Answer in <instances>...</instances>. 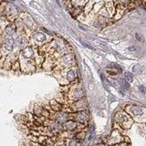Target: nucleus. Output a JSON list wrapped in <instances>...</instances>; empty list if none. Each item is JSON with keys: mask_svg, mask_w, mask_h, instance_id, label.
<instances>
[{"mask_svg": "<svg viewBox=\"0 0 146 146\" xmlns=\"http://www.w3.org/2000/svg\"><path fill=\"white\" fill-rule=\"evenodd\" d=\"M70 115L67 112H64V111H57L56 114H55L54 119L55 121L59 122V123H65L67 122L68 120H70Z\"/></svg>", "mask_w": 146, "mask_h": 146, "instance_id": "1", "label": "nucleus"}, {"mask_svg": "<svg viewBox=\"0 0 146 146\" xmlns=\"http://www.w3.org/2000/svg\"><path fill=\"white\" fill-rule=\"evenodd\" d=\"M50 107H51L52 110H54V111H60V110H61L60 104L57 102H55V100L50 102Z\"/></svg>", "mask_w": 146, "mask_h": 146, "instance_id": "6", "label": "nucleus"}, {"mask_svg": "<svg viewBox=\"0 0 146 146\" xmlns=\"http://www.w3.org/2000/svg\"><path fill=\"white\" fill-rule=\"evenodd\" d=\"M74 116H75V120L80 123H85L88 121V114H87L86 111H81L77 112L76 114H74Z\"/></svg>", "mask_w": 146, "mask_h": 146, "instance_id": "3", "label": "nucleus"}, {"mask_svg": "<svg viewBox=\"0 0 146 146\" xmlns=\"http://www.w3.org/2000/svg\"><path fill=\"white\" fill-rule=\"evenodd\" d=\"M77 126H78L77 122L73 121H68L67 122H65V129L70 131L75 130L77 128Z\"/></svg>", "mask_w": 146, "mask_h": 146, "instance_id": "4", "label": "nucleus"}, {"mask_svg": "<svg viewBox=\"0 0 146 146\" xmlns=\"http://www.w3.org/2000/svg\"><path fill=\"white\" fill-rule=\"evenodd\" d=\"M75 73L73 70H70V71H68V76H67V79L68 81H72V80H74L75 79Z\"/></svg>", "mask_w": 146, "mask_h": 146, "instance_id": "8", "label": "nucleus"}, {"mask_svg": "<svg viewBox=\"0 0 146 146\" xmlns=\"http://www.w3.org/2000/svg\"><path fill=\"white\" fill-rule=\"evenodd\" d=\"M124 77H125V80L129 82H131L132 80H133V77H132L131 73H130V72H125Z\"/></svg>", "mask_w": 146, "mask_h": 146, "instance_id": "9", "label": "nucleus"}, {"mask_svg": "<svg viewBox=\"0 0 146 146\" xmlns=\"http://www.w3.org/2000/svg\"><path fill=\"white\" fill-rule=\"evenodd\" d=\"M45 146H54V141L50 138H46L45 141L43 143Z\"/></svg>", "mask_w": 146, "mask_h": 146, "instance_id": "10", "label": "nucleus"}, {"mask_svg": "<svg viewBox=\"0 0 146 146\" xmlns=\"http://www.w3.org/2000/svg\"><path fill=\"white\" fill-rule=\"evenodd\" d=\"M34 111H35V114L36 116H40V115H42V113H43V110L41 109L38 105H36V106H35V109H34Z\"/></svg>", "mask_w": 146, "mask_h": 146, "instance_id": "7", "label": "nucleus"}, {"mask_svg": "<svg viewBox=\"0 0 146 146\" xmlns=\"http://www.w3.org/2000/svg\"><path fill=\"white\" fill-rule=\"evenodd\" d=\"M58 146H66V144H60V145H58Z\"/></svg>", "mask_w": 146, "mask_h": 146, "instance_id": "11", "label": "nucleus"}, {"mask_svg": "<svg viewBox=\"0 0 146 146\" xmlns=\"http://www.w3.org/2000/svg\"><path fill=\"white\" fill-rule=\"evenodd\" d=\"M48 129L49 131H51L52 133H58V132H60L63 130V128L61 126V123L55 121L48 125Z\"/></svg>", "mask_w": 146, "mask_h": 146, "instance_id": "2", "label": "nucleus"}, {"mask_svg": "<svg viewBox=\"0 0 146 146\" xmlns=\"http://www.w3.org/2000/svg\"><path fill=\"white\" fill-rule=\"evenodd\" d=\"M129 111L131 114H133V115H141V114L143 113V110L139 108L138 106H131L130 107Z\"/></svg>", "mask_w": 146, "mask_h": 146, "instance_id": "5", "label": "nucleus"}]
</instances>
